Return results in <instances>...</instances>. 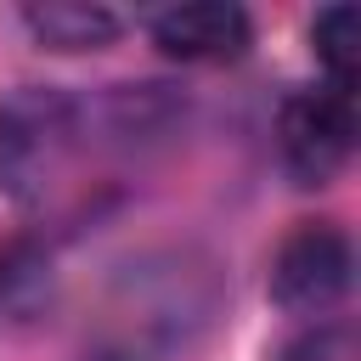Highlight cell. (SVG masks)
Masks as SVG:
<instances>
[{
    "mask_svg": "<svg viewBox=\"0 0 361 361\" xmlns=\"http://www.w3.org/2000/svg\"><path fill=\"white\" fill-rule=\"evenodd\" d=\"M90 147L85 107L56 85H17L0 102V186L23 203L51 214L79 180V158Z\"/></svg>",
    "mask_w": 361,
    "mask_h": 361,
    "instance_id": "cell-1",
    "label": "cell"
},
{
    "mask_svg": "<svg viewBox=\"0 0 361 361\" xmlns=\"http://www.w3.org/2000/svg\"><path fill=\"white\" fill-rule=\"evenodd\" d=\"M276 152L299 186H327L355 152V96L333 85L288 96L276 113Z\"/></svg>",
    "mask_w": 361,
    "mask_h": 361,
    "instance_id": "cell-2",
    "label": "cell"
},
{
    "mask_svg": "<svg viewBox=\"0 0 361 361\" xmlns=\"http://www.w3.org/2000/svg\"><path fill=\"white\" fill-rule=\"evenodd\" d=\"M350 288V237L333 220H305L282 237L271 259V293L282 310H333Z\"/></svg>",
    "mask_w": 361,
    "mask_h": 361,
    "instance_id": "cell-3",
    "label": "cell"
},
{
    "mask_svg": "<svg viewBox=\"0 0 361 361\" xmlns=\"http://www.w3.org/2000/svg\"><path fill=\"white\" fill-rule=\"evenodd\" d=\"M248 11L243 6H220V0H203V6H169L152 17V45L164 56H180V62H237L248 51Z\"/></svg>",
    "mask_w": 361,
    "mask_h": 361,
    "instance_id": "cell-4",
    "label": "cell"
},
{
    "mask_svg": "<svg viewBox=\"0 0 361 361\" xmlns=\"http://www.w3.org/2000/svg\"><path fill=\"white\" fill-rule=\"evenodd\" d=\"M23 23H28V34H34L39 45H51V51H102V45L124 28L118 11H107V6H79V0L28 6Z\"/></svg>",
    "mask_w": 361,
    "mask_h": 361,
    "instance_id": "cell-5",
    "label": "cell"
},
{
    "mask_svg": "<svg viewBox=\"0 0 361 361\" xmlns=\"http://www.w3.org/2000/svg\"><path fill=\"white\" fill-rule=\"evenodd\" d=\"M51 305V254L34 243L0 248V322H28Z\"/></svg>",
    "mask_w": 361,
    "mask_h": 361,
    "instance_id": "cell-6",
    "label": "cell"
},
{
    "mask_svg": "<svg viewBox=\"0 0 361 361\" xmlns=\"http://www.w3.org/2000/svg\"><path fill=\"white\" fill-rule=\"evenodd\" d=\"M316 39V56L327 68V85L333 90H355V11L350 6H327L310 28Z\"/></svg>",
    "mask_w": 361,
    "mask_h": 361,
    "instance_id": "cell-7",
    "label": "cell"
},
{
    "mask_svg": "<svg viewBox=\"0 0 361 361\" xmlns=\"http://www.w3.org/2000/svg\"><path fill=\"white\" fill-rule=\"evenodd\" d=\"M282 361H361V338L350 322H316L282 344Z\"/></svg>",
    "mask_w": 361,
    "mask_h": 361,
    "instance_id": "cell-8",
    "label": "cell"
},
{
    "mask_svg": "<svg viewBox=\"0 0 361 361\" xmlns=\"http://www.w3.org/2000/svg\"><path fill=\"white\" fill-rule=\"evenodd\" d=\"M85 361H147V350L130 344V338H118V344H102L96 355H85Z\"/></svg>",
    "mask_w": 361,
    "mask_h": 361,
    "instance_id": "cell-9",
    "label": "cell"
}]
</instances>
